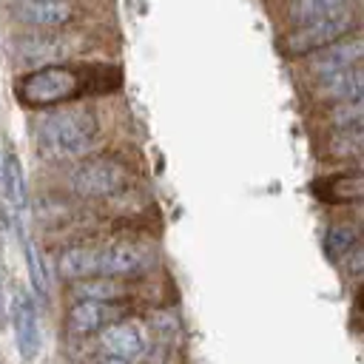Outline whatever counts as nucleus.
<instances>
[{
  "mask_svg": "<svg viewBox=\"0 0 364 364\" xmlns=\"http://www.w3.org/2000/svg\"><path fill=\"white\" fill-rule=\"evenodd\" d=\"M100 136V122L91 108H65L48 114L37 128L40 154L48 159H74L91 151Z\"/></svg>",
  "mask_w": 364,
  "mask_h": 364,
  "instance_id": "nucleus-1",
  "label": "nucleus"
},
{
  "mask_svg": "<svg viewBox=\"0 0 364 364\" xmlns=\"http://www.w3.org/2000/svg\"><path fill=\"white\" fill-rule=\"evenodd\" d=\"M82 91V80L74 68L68 65H43L37 71H28L26 77L17 80V97L26 105H57L63 100H71Z\"/></svg>",
  "mask_w": 364,
  "mask_h": 364,
  "instance_id": "nucleus-2",
  "label": "nucleus"
},
{
  "mask_svg": "<svg viewBox=\"0 0 364 364\" xmlns=\"http://www.w3.org/2000/svg\"><path fill=\"white\" fill-rule=\"evenodd\" d=\"M128 182H131V171L119 159H111V156L85 159V162L74 165L68 173V188L85 199L114 196V193L125 191Z\"/></svg>",
  "mask_w": 364,
  "mask_h": 364,
  "instance_id": "nucleus-3",
  "label": "nucleus"
},
{
  "mask_svg": "<svg viewBox=\"0 0 364 364\" xmlns=\"http://www.w3.org/2000/svg\"><path fill=\"white\" fill-rule=\"evenodd\" d=\"M154 264V253L145 245L136 242H108V245H91V279H125L139 276Z\"/></svg>",
  "mask_w": 364,
  "mask_h": 364,
  "instance_id": "nucleus-4",
  "label": "nucleus"
},
{
  "mask_svg": "<svg viewBox=\"0 0 364 364\" xmlns=\"http://www.w3.org/2000/svg\"><path fill=\"white\" fill-rule=\"evenodd\" d=\"M355 23V11L353 6L341 9V11H333L327 17H318V20H310L304 26H296L287 37H284V48L290 54H313L330 43H338L344 40V34L353 28Z\"/></svg>",
  "mask_w": 364,
  "mask_h": 364,
  "instance_id": "nucleus-5",
  "label": "nucleus"
},
{
  "mask_svg": "<svg viewBox=\"0 0 364 364\" xmlns=\"http://www.w3.org/2000/svg\"><path fill=\"white\" fill-rule=\"evenodd\" d=\"M100 347L108 358L139 364L154 353V333L139 318H117L100 336Z\"/></svg>",
  "mask_w": 364,
  "mask_h": 364,
  "instance_id": "nucleus-6",
  "label": "nucleus"
},
{
  "mask_svg": "<svg viewBox=\"0 0 364 364\" xmlns=\"http://www.w3.org/2000/svg\"><path fill=\"white\" fill-rule=\"evenodd\" d=\"M119 304H105V301H74L65 310V333L74 338H85L94 333H102L108 324L119 318Z\"/></svg>",
  "mask_w": 364,
  "mask_h": 364,
  "instance_id": "nucleus-7",
  "label": "nucleus"
},
{
  "mask_svg": "<svg viewBox=\"0 0 364 364\" xmlns=\"http://www.w3.org/2000/svg\"><path fill=\"white\" fill-rule=\"evenodd\" d=\"M11 324H14V341H17V350L26 361H34L37 353H40V321H37V307H34V299L26 293V290H17L14 293V301H11Z\"/></svg>",
  "mask_w": 364,
  "mask_h": 364,
  "instance_id": "nucleus-8",
  "label": "nucleus"
},
{
  "mask_svg": "<svg viewBox=\"0 0 364 364\" xmlns=\"http://www.w3.org/2000/svg\"><path fill=\"white\" fill-rule=\"evenodd\" d=\"M364 54V43L358 37H350V40H338V43H330L318 51H313L307 57V71L316 74V77H333L338 71H347L353 65H358Z\"/></svg>",
  "mask_w": 364,
  "mask_h": 364,
  "instance_id": "nucleus-9",
  "label": "nucleus"
},
{
  "mask_svg": "<svg viewBox=\"0 0 364 364\" xmlns=\"http://www.w3.org/2000/svg\"><path fill=\"white\" fill-rule=\"evenodd\" d=\"M71 14H74L71 0H14L11 3V17L34 28H57L68 23Z\"/></svg>",
  "mask_w": 364,
  "mask_h": 364,
  "instance_id": "nucleus-10",
  "label": "nucleus"
},
{
  "mask_svg": "<svg viewBox=\"0 0 364 364\" xmlns=\"http://www.w3.org/2000/svg\"><path fill=\"white\" fill-rule=\"evenodd\" d=\"M361 91H364V71H361V65H353L347 71H338L333 77H324L316 85V97L318 100H333V102L361 100Z\"/></svg>",
  "mask_w": 364,
  "mask_h": 364,
  "instance_id": "nucleus-11",
  "label": "nucleus"
},
{
  "mask_svg": "<svg viewBox=\"0 0 364 364\" xmlns=\"http://www.w3.org/2000/svg\"><path fill=\"white\" fill-rule=\"evenodd\" d=\"M313 191H316V196H321L324 202H333V205L358 202L361 193H364V176L358 171H353V173H336L330 179L316 182Z\"/></svg>",
  "mask_w": 364,
  "mask_h": 364,
  "instance_id": "nucleus-12",
  "label": "nucleus"
},
{
  "mask_svg": "<svg viewBox=\"0 0 364 364\" xmlns=\"http://www.w3.org/2000/svg\"><path fill=\"white\" fill-rule=\"evenodd\" d=\"M71 296L80 301H105V304H119L128 296V287L119 279H105V276H94V279H80L71 284Z\"/></svg>",
  "mask_w": 364,
  "mask_h": 364,
  "instance_id": "nucleus-13",
  "label": "nucleus"
},
{
  "mask_svg": "<svg viewBox=\"0 0 364 364\" xmlns=\"http://www.w3.org/2000/svg\"><path fill=\"white\" fill-rule=\"evenodd\" d=\"M347 6H353V0H287V20L293 26H304L310 20L327 17Z\"/></svg>",
  "mask_w": 364,
  "mask_h": 364,
  "instance_id": "nucleus-14",
  "label": "nucleus"
},
{
  "mask_svg": "<svg viewBox=\"0 0 364 364\" xmlns=\"http://www.w3.org/2000/svg\"><path fill=\"white\" fill-rule=\"evenodd\" d=\"M17 46H20L23 60H37V63H46V65H51V60H60V57L68 54V48H63L65 43H60L54 37H23Z\"/></svg>",
  "mask_w": 364,
  "mask_h": 364,
  "instance_id": "nucleus-15",
  "label": "nucleus"
},
{
  "mask_svg": "<svg viewBox=\"0 0 364 364\" xmlns=\"http://www.w3.org/2000/svg\"><path fill=\"white\" fill-rule=\"evenodd\" d=\"M3 193L14 208L26 205V173H23V162L14 154H6L3 159Z\"/></svg>",
  "mask_w": 364,
  "mask_h": 364,
  "instance_id": "nucleus-16",
  "label": "nucleus"
},
{
  "mask_svg": "<svg viewBox=\"0 0 364 364\" xmlns=\"http://www.w3.org/2000/svg\"><path fill=\"white\" fill-rule=\"evenodd\" d=\"M361 145H364L361 125H358V128H336V131L327 136V151H330V156H336V159H355V156L361 154Z\"/></svg>",
  "mask_w": 364,
  "mask_h": 364,
  "instance_id": "nucleus-17",
  "label": "nucleus"
},
{
  "mask_svg": "<svg viewBox=\"0 0 364 364\" xmlns=\"http://www.w3.org/2000/svg\"><path fill=\"white\" fill-rule=\"evenodd\" d=\"M355 245H358V233H355L353 225L338 222V225H330L327 233H324V253H327L333 262H341Z\"/></svg>",
  "mask_w": 364,
  "mask_h": 364,
  "instance_id": "nucleus-18",
  "label": "nucleus"
},
{
  "mask_svg": "<svg viewBox=\"0 0 364 364\" xmlns=\"http://www.w3.org/2000/svg\"><path fill=\"white\" fill-rule=\"evenodd\" d=\"M361 117H364V105H361V100H353V102H336V105L327 111V119H330L336 128H358V125H361Z\"/></svg>",
  "mask_w": 364,
  "mask_h": 364,
  "instance_id": "nucleus-19",
  "label": "nucleus"
},
{
  "mask_svg": "<svg viewBox=\"0 0 364 364\" xmlns=\"http://www.w3.org/2000/svg\"><path fill=\"white\" fill-rule=\"evenodd\" d=\"M26 262H28V276H31V284L37 290V296L48 299V276H46V264L40 259V250L31 239H26Z\"/></svg>",
  "mask_w": 364,
  "mask_h": 364,
  "instance_id": "nucleus-20",
  "label": "nucleus"
},
{
  "mask_svg": "<svg viewBox=\"0 0 364 364\" xmlns=\"http://www.w3.org/2000/svg\"><path fill=\"white\" fill-rule=\"evenodd\" d=\"M341 262H344V267H347L350 276H358V273H361V264H364V250H361V245H355Z\"/></svg>",
  "mask_w": 364,
  "mask_h": 364,
  "instance_id": "nucleus-21",
  "label": "nucleus"
},
{
  "mask_svg": "<svg viewBox=\"0 0 364 364\" xmlns=\"http://www.w3.org/2000/svg\"><path fill=\"white\" fill-rule=\"evenodd\" d=\"M97 364H128V361H119V358H108V355H105V358H100Z\"/></svg>",
  "mask_w": 364,
  "mask_h": 364,
  "instance_id": "nucleus-22",
  "label": "nucleus"
},
{
  "mask_svg": "<svg viewBox=\"0 0 364 364\" xmlns=\"http://www.w3.org/2000/svg\"><path fill=\"white\" fill-rule=\"evenodd\" d=\"M0 327H3V287H0Z\"/></svg>",
  "mask_w": 364,
  "mask_h": 364,
  "instance_id": "nucleus-23",
  "label": "nucleus"
}]
</instances>
